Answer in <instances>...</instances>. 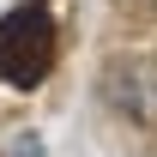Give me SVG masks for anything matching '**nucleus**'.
<instances>
[{
    "instance_id": "7ed1b4c3",
    "label": "nucleus",
    "mask_w": 157,
    "mask_h": 157,
    "mask_svg": "<svg viewBox=\"0 0 157 157\" xmlns=\"http://www.w3.org/2000/svg\"><path fill=\"white\" fill-rule=\"evenodd\" d=\"M12 157H42V139H36V133H24V139H12Z\"/></svg>"
},
{
    "instance_id": "f257e3e1",
    "label": "nucleus",
    "mask_w": 157,
    "mask_h": 157,
    "mask_svg": "<svg viewBox=\"0 0 157 157\" xmlns=\"http://www.w3.org/2000/svg\"><path fill=\"white\" fill-rule=\"evenodd\" d=\"M55 67V18L42 6H12L0 18V78L12 91L42 85Z\"/></svg>"
},
{
    "instance_id": "f03ea898",
    "label": "nucleus",
    "mask_w": 157,
    "mask_h": 157,
    "mask_svg": "<svg viewBox=\"0 0 157 157\" xmlns=\"http://www.w3.org/2000/svg\"><path fill=\"white\" fill-rule=\"evenodd\" d=\"M103 97L115 103L127 121H139V127H157V60H145V55L115 60V67L103 73Z\"/></svg>"
}]
</instances>
